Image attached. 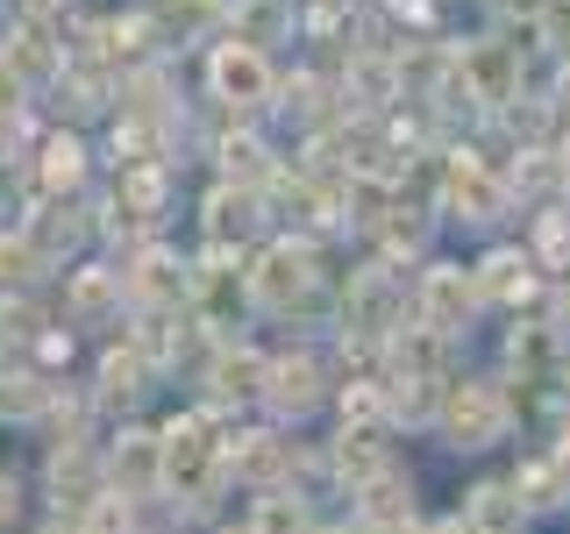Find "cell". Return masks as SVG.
<instances>
[{
    "mask_svg": "<svg viewBox=\"0 0 570 534\" xmlns=\"http://www.w3.org/2000/svg\"><path fill=\"white\" fill-rule=\"evenodd\" d=\"M121 293H129V278H121V271L86 264V271H71V285H65V307H71L79 328H100V320H121Z\"/></svg>",
    "mask_w": 570,
    "mask_h": 534,
    "instance_id": "7a4b0ae2",
    "label": "cell"
},
{
    "mask_svg": "<svg viewBox=\"0 0 570 534\" xmlns=\"http://www.w3.org/2000/svg\"><path fill=\"white\" fill-rule=\"evenodd\" d=\"M107 485H121V492H150V485H165V435H142V427H129L121 435V449H107Z\"/></svg>",
    "mask_w": 570,
    "mask_h": 534,
    "instance_id": "6da1fadb",
    "label": "cell"
},
{
    "mask_svg": "<svg viewBox=\"0 0 570 534\" xmlns=\"http://www.w3.org/2000/svg\"><path fill=\"white\" fill-rule=\"evenodd\" d=\"M14 513H22V485H14V477H8V471H0V527H8V521H14Z\"/></svg>",
    "mask_w": 570,
    "mask_h": 534,
    "instance_id": "52a82bcc",
    "label": "cell"
},
{
    "mask_svg": "<svg viewBox=\"0 0 570 534\" xmlns=\"http://www.w3.org/2000/svg\"><path fill=\"white\" fill-rule=\"evenodd\" d=\"M0 343H36V307L29 299H0Z\"/></svg>",
    "mask_w": 570,
    "mask_h": 534,
    "instance_id": "5b68a950",
    "label": "cell"
},
{
    "mask_svg": "<svg viewBox=\"0 0 570 534\" xmlns=\"http://www.w3.org/2000/svg\"><path fill=\"white\" fill-rule=\"evenodd\" d=\"M299 527H307V513H299L293 498H264V506H257V527H249V534H299Z\"/></svg>",
    "mask_w": 570,
    "mask_h": 534,
    "instance_id": "277c9868",
    "label": "cell"
},
{
    "mask_svg": "<svg viewBox=\"0 0 570 534\" xmlns=\"http://www.w3.org/2000/svg\"><path fill=\"white\" fill-rule=\"evenodd\" d=\"M43 157H50V165H43V186H71V178H79V142H65V136H58Z\"/></svg>",
    "mask_w": 570,
    "mask_h": 534,
    "instance_id": "8992f818",
    "label": "cell"
},
{
    "mask_svg": "<svg viewBox=\"0 0 570 534\" xmlns=\"http://www.w3.org/2000/svg\"><path fill=\"white\" fill-rule=\"evenodd\" d=\"M136 392H142V356H136V349H107V356H100L94 406H129Z\"/></svg>",
    "mask_w": 570,
    "mask_h": 534,
    "instance_id": "3957f363",
    "label": "cell"
}]
</instances>
